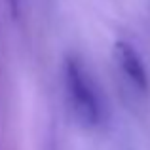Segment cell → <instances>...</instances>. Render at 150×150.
Instances as JSON below:
<instances>
[{"label":"cell","instance_id":"6da1fadb","mask_svg":"<svg viewBox=\"0 0 150 150\" xmlns=\"http://www.w3.org/2000/svg\"><path fill=\"white\" fill-rule=\"evenodd\" d=\"M63 82L69 106L84 127H97L103 122V101L91 74L80 57L69 55L63 65Z\"/></svg>","mask_w":150,"mask_h":150},{"label":"cell","instance_id":"7a4b0ae2","mask_svg":"<svg viewBox=\"0 0 150 150\" xmlns=\"http://www.w3.org/2000/svg\"><path fill=\"white\" fill-rule=\"evenodd\" d=\"M112 53H114V61H116L118 70L125 76V80L137 91L146 93L148 88H150V80H148V70L144 67V61H143L139 51L133 48L129 42L118 40L114 44Z\"/></svg>","mask_w":150,"mask_h":150},{"label":"cell","instance_id":"3957f363","mask_svg":"<svg viewBox=\"0 0 150 150\" xmlns=\"http://www.w3.org/2000/svg\"><path fill=\"white\" fill-rule=\"evenodd\" d=\"M10 4H11V10L17 11V8H19V0H10Z\"/></svg>","mask_w":150,"mask_h":150}]
</instances>
